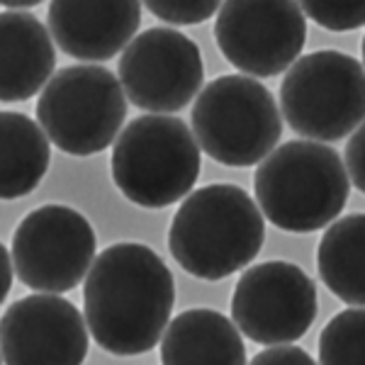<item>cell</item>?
<instances>
[{"label":"cell","mask_w":365,"mask_h":365,"mask_svg":"<svg viewBox=\"0 0 365 365\" xmlns=\"http://www.w3.org/2000/svg\"><path fill=\"white\" fill-rule=\"evenodd\" d=\"M175 304L168 266L146 244L122 241L98 253L83 285L93 341L115 356H139L161 341Z\"/></svg>","instance_id":"6da1fadb"},{"label":"cell","mask_w":365,"mask_h":365,"mask_svg":"<svg viewBox=\"0 0 365 365\" xmlns=\"http://www.w3.org/2000/svg\"><path fill=\"white\" fill-rule=\"evenodd\" d=\"M266 239L263 212L232 182L192 190L170 222L168 249L185 273L225 280L258 256Z\"/></svg>","instance_id":"7a4b0ae2"},{"label":"cell","mask_w":365,"mask_h":365,"mask_svg":"<svg viewBox=\"0 0 365 365\" xmlns=\"http://www.w3.org/2000/svg\"><path fill=\"white\" fill-rule=\"evenodd\" d=\"M258 207L273 227L292 234L319 232L344 212L351 178L339 151L322 141H287L258 163Z\"/></svg>","instance_id":"3957f363"},{"label":"cell","mask_w":365,"mask_h":365,"mask_svg":"<svg viewBox=\"0 0 365 365\" xmlns=\"http://www.w3.org/2000/svg\"><path fill=\"white\" fill-rule=\"evenodd\" d=\"M110 170L120 192L134 205L168 207L190 195L200 178L197 137L178 117H137L117 137Z\"/></svg>","instance_id":"277c9868"},{"label":"cell","mask_w":365,"mask_h":365,"mask_svg":"<svg viewBox=\"0 0 365 365\" xmlns=\"http://www.w3.org/2000/svg\"><path fill=\"white\" fill-rule=\"evenodd\" d=\"M192 132L200 149L217 163L246 168L261 163L282 137V115L261 81L220 76L195 98Z\"/></svg>","instance_id":"5b68a950"},{"label":"cell","mask_w":365,"mask_h":365,"mask_svg":"<svg viewBox=\"0 0 365 365\" xmlns=\"http://www.w3.org/2000/svg\"><path fill=\"white\" fill-rule=\"evenodd\" d=\"M127 93L113 71L76 63L56 71L37 100V120L56 149L93 156L120 137L127 120Z\"/></svg>","instance_id":"8992f818"},{"label":"cell","mask_w":365,"mask_h":365,"mask_svg":"<svg viewBox=\"0 0 365 365\" xmlns=\"http://www.w3.org/2000/svg\"><path fill=\"white\" fill-rule=\"evenodd\" d=\"M280 110L299 137L346 139L365 122V68L344 51H312L287 68Z\"/></svg>","instance_id":"52a82bcc"},{"label":"cell","mask_w":365,"mask_h":365,"mask_svg":"<svg viewBox=\"0 0 365 365\" xmlns=\"http://www.w3.org/2000/svg\"><path fill=\"white\" fill-rule=\"evenodd\" d=\"M17 280L34 292H68L96 261V232L81 212L66 205H42L13 234Z\"/></svg>","instance_id":"ba28073f"},{"label":"cell","mask_w":365,"mask_h":365,"mask_svg":"<svg viewBox=\"0 0 365 365\" xmlns=\"http://www.w3.org/2000/svg\"><path fill=\"white\" fill-rule=\"evenodd\" d=\"M215 39L232 66L270 78L299 58L307 22L297 0H225Z\"/></svg>","instance_id":"9c48e42d"},{"label":"cell","mask_w":365,"mask_h":365,"mask_svg":"<svg viewBox=\"0 0 365 365\" xmlns=\"http://www.w3.org/2000/svg\"><path fill=\"white\" fill-rule=\"evenodd\" d=\"M317 287L302 268L287 261L251 266L232 295V319L253 344H292L317 319Z\"/></svg>","instance_id":"30bf717a"},{"label":"cell","mask_w":365,"mask_h":365,"mask_svg":"<svg viewBox=\"0 0 365 365\" xmlns=\"http://www.w3.org/2000/svg\"><path fill=\"white\" fill-rule=\"evenodd\" d=\"M117 76L134 108L170 115L200 93L205 66L190 37L173 27H151L127 44Z\"/></svg>","instance_id":"8fae6325"},{"label":"cell","mask_w":365,"mask_h":365,"mask_svg":"<svg viewBox=\"0 0 365 365\" xmlns=\"http://www.w3.org/2000/svg\"><path fill=\"white\" fill-rule=\"evenodd\" d=\"M0 339L8 365H78L88 356L91 329L73 302L39 292L5 307Z\"/></svg>","instance_id":"7c38bea8"},{"label":"cell","mask_w":365,"mask_h":365,"mask_svg":"<svg viewBox=\"0 0 365 365\" xmlns=\"http://www.w3.org/2000/svg\"><path fill=\"white\" fill-rule=\"evenodd\" d=\"M46 20L63 54L105 61L137 37L141 0H49Z\"/></svg>","instance_id":"4fadbf2b"},{"label":"cell","mask_w":365,"mask_h":365,"mask_svg":"<svg viewBox=\"0 0 365 365\" xmlns=\"http://www.w3.org/2000/svg\"><path fill=\"white\" fill-rule=\"evenodd\" d=\"M56 51L51 34L34 15L5 10L0 15V96L25 103L51 81Z\"/></svg>","instance_id":"5bb4252c"},{"label":"cell","mask_w":365,"mask_h":365,"mask_svg":"<svg viewBox=\"0 0 365 365\" xmlns=\"http://www.w3.org/2000/svg\"><path fill=\"white\" fill-rule=\"evenodd\" d=\"M166 365H244L246 349L234 319L215 309H187L168 322L161 336Z\"/></svg>","instance_id":"9a60e30c"},{"label":"cell","mask_w":365,"mask_h":365,"mask_svg":"<svg viewBox=\"0 0 365 365\" xmlns=\"http://www.w3.org/2000/svg\"><path fill=\"white\" fill-rule=\"evenodd\" d=\"M42 125L22 113L0 115V192L3 200L25 197L42 182L51 146Z\"/></svg>","instance_id":"2e32d148"},{"label":"cell","mask_w":365,"mask_h":365,"mask_svg":"<svg viewBox=\"0 0 365 365\" xmlns=\"http://www.w3.org/2000/svg\"><path fill=\"white\" fill-rule=\"evenodd\" d=\"M324 285L341 302L365 307V215H346L327 229L317 249Z\"/></svg>","instance_id":"e0dca14e"},{"label":"cell","mask_w":365,"mask_h":365,"mask_svg":"<svg viewBox=\"0 0 365 365\" xmlns=\"http://www.w3.org/2000/svg\"><path fill=\"white\" fill-rule=\"evenodd\" d=\"M319 363L365 365V307L339 312L322 329Z\"/></svg>","instance_id":"ac0fdd59"},{"label":"cell","mask_w":365,"mask_h":365,"mask_svg":"<svg viewBox=\"0 0 365 365\" xmlns=\"http://www.w3.org/2000/svg\"><path fill=\"white\" fill-rule=\"evenodd\" d=\"M302 13L329 32H351L365 25V0H297Z\"/></svg>","instance_id":"d6986e66"},{"label":"cell","mask_w":365,"mask_h":365,"mask_svg":"<svg viewBox=\"0 0 365 365\" xmlns=\"http://www.w3.org/2000/svg\"><path fill=\"white\" fill-rule=\"evenodd\" d=\"M225 0H144L151 15L168 25H200L210 20Z\"/></svg>","instance_id":"ffe728a7"},{"label":"cell","mask_w":365,"mask_h":365,"mask_svg":"<svg viewBox=\"0 0 365 365\" xmlns=\"http://www.w3.org/2000/svg\"><path fill=\"white\" fill-rule=\"evenodd\" d=\"M346 170L353 185L365 192V122L356 127L346 144Z\"/></svg>","instance_id":"44dd1931"},{"label":"cell","mask_w":365,"mask_h":365,"mask_svg":"<svg viewBox=\"0 0 365 365\" xmlns=\"http://www.w3.org/2000/svg\"><path fill=\"white\" fill-rule=\"evenodd\" d=\"M253 365H312L314 358L309 356L304 349L292 344H275L266 346V351H261L258 356L251 358Z\"/></svg>","instance_id":"7402d4cb"},{"label":"cell","mask_w":365,"mask_h":365,"mask_svg":"<svg viewBox=\"0 0 365 365\" xmlns=\"http://www.w3.org/2000/svg\"><path fill=\"white\" fill-rule=\"evenodd\" d=\"M0 270H3V282H0V299H5L10 295V287H13L15 278V261H13V251H8L5 246H0Z\"/></svg>","instance_id":"603a6c76"},{"label":"cell","mask_w":365,"mask_h":365,"mask_svg":"<svg viewBox=\"0 0 365 365\" xmlns=\"http://www.w3.org/2000/svg\"><path fill=\"white\" fill-rule=\"evenodd\" d=\"M39 3H44V0H3V5L8 10H17V8H37Z\"/></svg>","instance_id":"cb8c5ba5"},{"label":"cell","mask_w":365,"mask_h":365,"mask_svg":"<svg viewBox=\"0 0 365 365\" xmlns=\"http://www.w3.org/2000/svg\"><path fill=\"white\" fill-rule=\"evenodd\" d=\"M361 49H363V61H365V37H363V46H361Z\"/></svg>","instance_id":"d4e9b609"}]
</instances>
